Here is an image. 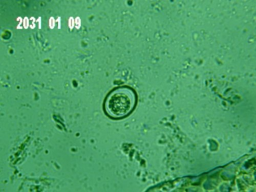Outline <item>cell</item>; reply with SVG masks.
I'll return each instance as SVG.
<instances>
[{"instance_id": "6da1fadb", "label": "cell", "mask_w": 256, "mask_h": 192, "mask_svg": "<svg viewBox=\"0 0 256 192\" xmlns=\"http://www.w3.org/2000/svg\"><path fill=\"white\" fill-rule=\"evenodd\" d=\"M136 96L134 91L128 87L115 89L106 97L104 110L109 116L122 118L129 116L134 110Z\"/></svg>"}]
</instances>
